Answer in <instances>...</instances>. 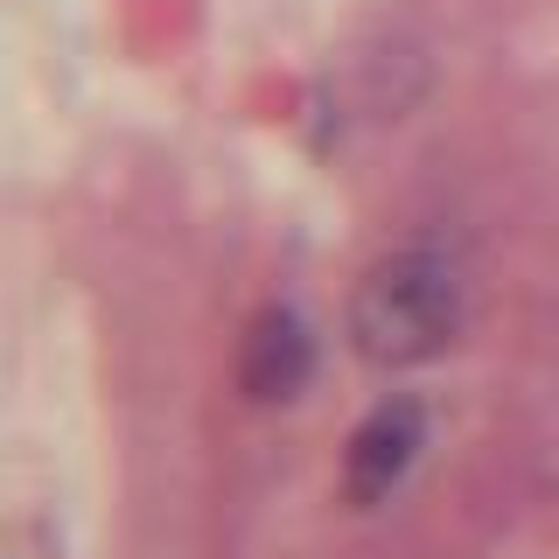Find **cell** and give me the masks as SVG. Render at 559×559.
Listing matches in <instances>:
<instances>
[{"label": "cell", "mask_w": 559, "mask_h": 559, "mask_svg": "<svg viewBox=\"0 0 559 559\" xmlns=\"http://www.w3.org/2000/svg\"><path fill=\"white\" fill-rule=\"evenodd\" d=\"M462 329V266L433 245L384 252L349 294V343L364 364H427L441 357Z\"/></svg>", "instance_id": "cell-1"}, {"label": "cell", "mask_w": 559, "mask_h": 559, "mask_svg": "<svg viewBox=\"0 0 559 559\" xmlns=\"http://www.w3.org/2000/svg\"><path fill=\"white\" fill-rule=\"evenodd\" d=\"M419 448H427V413H419V399H384V406H371L364 427L349 433V454H343V497L349 503H384L413 476Z\"/></svg>", "instance_id": "cell-2"}, {"label": "cell", "mask_w": 559, "mask_h": 559, "mask_svg": "<svg viewBox=\"0 0 559 559\" xmlns=\"http://www.w3.org/2000/svg\"><path fill=\"white\" fill-rule=\"evenodd\" d=\"M308 364H314V343H308V322L294 308H266L245 336V357H238V384L252 399H294L308 384Z\"/></svg>", "instance_id": "cell-3"}]
</instances>
